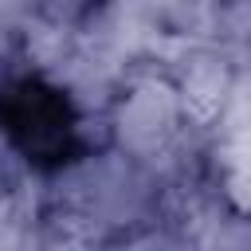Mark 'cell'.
<instances>
[{
    "label": "cell",
    "instance_id": "6da1fadb",
    "mask_svg": "<svg viewBox=\"0 0 251 251\" xmlns=\"http://www.w3.org/2000/svg\"><path fill=\"white\" fill-rule=\"evenodd\" d=\"M176 126V98L161 82H141L118 110V133L133 153L153 157Z\"/></svg>",
    "mask_w": 251,
    "mask_h": 251
},
{
    "label": "cell",
    "instance_id": "7a4b0ae2",
    "mask_svg": "<svg viewBox=\"0 0 251 251\" xmlns=\"http://www.w3.org/2000/svg\"><path fill=\"white\" fill-rule=\"evenodd\" d=\"M224 90H227V78H224V63L220 59L200 55V59H192L184 67V98L188 102L212 110V106L224 102Z\"/></svg>",
    "mask_w": 251,
    "mask_h": 251
},
{
    "label": "cell",
    "instance_id": "3957f363",
    "mask_svg": "<svg viewBox=\"0 0 251 251\" xmlns=\"http://www.w3.org/2000/svg\"><path fill=\"white\" fill-rule=\"evenodd\" d=\"M27 12V0H0V20H20Z\"/></svg>",
    "mask_w": 251,
    "mask_h": 251
}]
</instances>
